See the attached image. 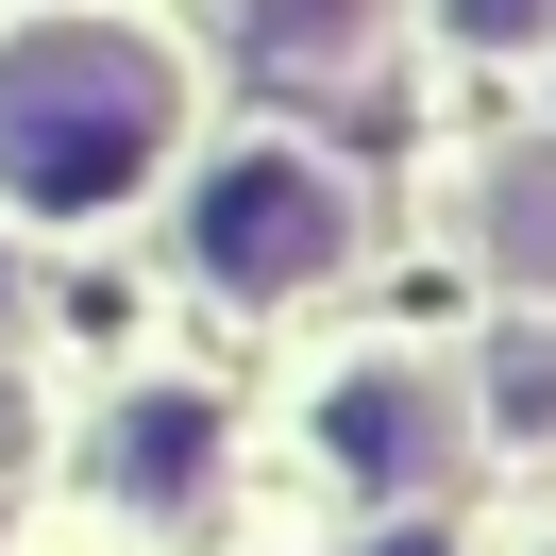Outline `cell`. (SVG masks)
<instances>
[{
	"label": "cell",
	"mask_w": 556,
	"mask_h": 556,
	"mask_svg": "<svg viewBox=\"0 0 556 556\" xmlns=\"http://www.w3.org/2000/svg\"><path fill=\"white\" fill-rule=\"evenodd\" d=\"M237 17L270 68H354V35H371V0H237Z\"/></svg>",
	"instance_id": "cell-5"
},
{
	"label": "cell",
	"mask_w": 556,
	"mask_h": 556,
	"mask_svg": "<svg viewBox=\"0 0 556 556\" xmlns=\"http://www.w3.org/2000/svg\"><path fill=\"white\" fill-rule=\"evenodd\" d=\"M455 51H556V0H439Z\"/></svg>",
	"instance_id": "cell-8"
},
{
	"label": "cell",
	"mask_w": 556,
	"mask_h": 556,
	"mask_svg": "<svg viewBox=\"0 0 556 556\" xmlns=\"http://www.w3.org/2000/svg\"><path fill=\"white\" fill-rule=\"evenodd\" d=\"M489 421H506V439H556V320H522V338L489 354Z\"/></svg>",
	"instance_id": "cell-6"
},
{
	"label": "cell",
	"mask_w": 556,
	"mask_h": 556,
	"mask_svg": "<svg viewBox=\"0 0 556 556\" xmlns=\"http://www.w3.org/2000/svg\"><path fill=\"white\" fill-rule=\"evenodd\" d=\"M0 320H17V287H0Z\"/></svg>",
	"instance_id": "cell-9"
},
{
	"label": "cell",
	"mask_w": 556,
	"mask_h": 556,
	"mask_svg": "<svg viewBox=\"0 0 556 556\" xmlns=\"http://www.w3.org/2000/svg\"><path fill=\"white\" fill-rule=\"evenodd\" d=\"M320 455H338L354 489H421L455 455V388L439 371H354L338 405H320Z\"/></svg>",
	"instance_id": "cell-3"
},
{
	"label": "cell",
	"mask_w": 556,
	"mask_h": 556,
	"mask_svg": "<svg viewBox=\"0 0 556 556\" xmlns=\"http://www.w3.org/2000/svg\"><path fill=\"white\" fill-rule=\"evenodd\" d=\"M118 472H136V489H186V472H203V405H136V421H118Z\"/></svg>",
	"instance_id": "cell-7"
},
{
	"label": "cell",
	"mask_w": 556,
	"mask_h": 556,
	"mask_svg": "<svg viewBox=\"0 0 556 556\" xmlns=\"http://www.w3.org/2000/svg\"><path fill=\"white\" fill-rule=\"evenodd\" d=\"M338 253H354V203H338V169L287 152V136L219 152V169L186 186V270H203L219 304H287V287H320Z\"/></svg>",
	"instance_id": "cell-2"
},
{
	"label": "cell",
	"mask_w": 556,
	"mask_h": 556,
	"mask_svg": "<svg viewBox=\"0 0 556 556\" xmlns=\"http://www.w3.org/2000/svg\"><path fill=\"white\" fill-rule=\"evenodd\" d=\"M489 253H506L522 287H556V152H506V169H489Z\"/></svg>",
	"instance_id": "cell-4"
},
{
	"label": "cell",
	"mask_w": 556,
	"mask_h": 556,
	"mask_svg": "<svg viewBox=\"0 0 556 556\" xmlns=\"http://www.w3.org/2000/svg\"><path fill=\"white\" fill-rule=\"evenodd\" d=\"M169 136H186V68L136 17H17L0 35V203L102 219L152 186Z\"/></svg>",
	"instance_id": "cell-1"
}]
</instances>
